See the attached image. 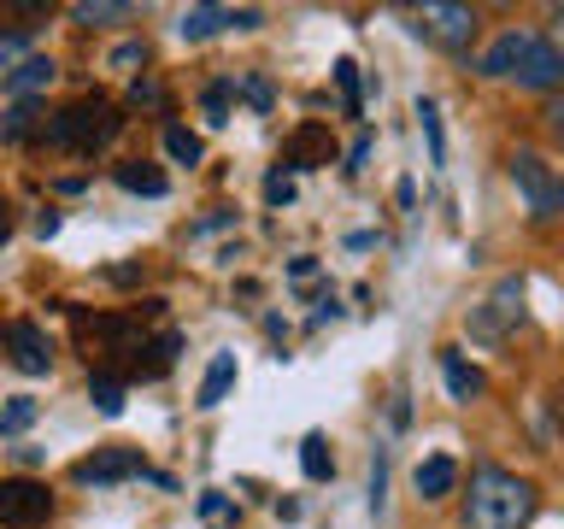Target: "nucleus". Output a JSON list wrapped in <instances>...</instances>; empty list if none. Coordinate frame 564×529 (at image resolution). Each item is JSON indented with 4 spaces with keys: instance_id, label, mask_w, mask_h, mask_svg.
Instances as JSON below:
<instances>
[{
    "instance_id": "obj_17",
    "label": "nucleus",
    "mask_w": 564,
    "mask_h": 529,
    "mask_svg": "<svg viewBox=\"0 0 564 529\" xmlns=\"http://www.w3.org/2000/svg\"><path fill=\"white\" fill-rule=\"evenodd\" d=\"M229 24L224 7H188L183 12V42H206V35H218Z\"/></svg>"
},
{
    "instance_id": "obj_31",
    "label": "nucleus",
    "mask_w": 564,
    "mask_h": 529,
    "mask_svg": "<svg viewBox=\"0 0 564 529\" xmlns=\"http://www.w3.org/2000/svg\"><path fill=\"white\" fill-rule=\"evenodd\" d=\"M289 277L300 282V289H306V282L317 277V259H312V253H300V259H289Z\"/></svg>"
},
{
    "instance_id": "obj_8",
    "label": "nucleus",
    "mask_w": 564,
    "mask_h": 529,
    "mask_svg": "<svg viewBox=\"0 0 564 529\" xmlns=\"http://www.w3.org/2000/svg\"><path fill=\"white\" fill-rule=\"evenodd\" d=\"M7 353H12V365L24 370V377H47V365H53L47 335H42V324H30V317H12L7 324Z\"/></svg>"
},
{
    "instance_id": "obj_13",
    "label": "nucleus",
    "mask_w": 564,
    "mask_h": 529,
    "mask_svg": "<svg viewBox=\"0 0 564 529\" xmlns=\"http://www.w3.org/2000/svg\"><path fill=\"white\" fill-rule=\"evenodd\" d=\"M47 83H53V60H42V53H30V60H18L7 71V95H18V100H30L35 88H47Z\"/></svg>"
},
{
    "instance_id": "obj_11",
    "label": "nucleus",
    "mask_w": 564,
    "mask_h": 529,
    "mask_svg": "<svg viewBox=\"0 0 564 529\" xmlns=\"http://www.w3.org/2000/svg\"><path fill=\"white\" fill-rule=\"evenodd\" d=\"M441 377H447L453 400H476V395H482V370L465 365V353H458V347H441Z\"/></svg>"
},
{
    "instance_id": "obj_28",
    "label": "nucleus",
    "mask_w": 564,
    "mask_h": 529,
    "mask_svg": "<svg viewBox=\"0 0 564 529\" xmlns=\"http://www.w3.org/2000/svg\"><path fill=\"white\" fill-rule=\"evenodd\" d=\"M264 201H271V206H289V201H294V171H271V176H264Z\"/></svg>"
},
{
    "instance_id": "obj_24",
    "label": "nucleus",
    "mask_w": 564,
    "mask_h": 529,
    "mask_svg": "<svg viewBox=\"0 0 564 529\" xmlns=\"http://www.w3.org/2000/svg\"><path fill=\"white\" fill-rule=\"evenodd\" d=\"M229 83H236V95L253 106V112H271V83H264L259 71H247V77H229Z\"/></svg>"
},
{
    "instance_id": "obj_7",
    "label": "nucleus",
    "mask_w": 564,
    "mask_h": 529,
    "mask_svg": "<svg viewBox=\"0 0 564 529\" xmlns=\"http://www.w3.org/2000/svg\"><path fill=\"white\" fill-rule=\"evenodd\" d=\"M47 511H53V494L42 483H30V476L0 483V523L7 529H30V523H42Z\"/></svg>"
},
{
    "instance_id": "obj_36",
    "label": "nucleus",
    "mask_w": 564,
    "mask_h": 529,
    "mask_svg": "<svg viewBox=\"0 0 564 529\" xmlns=\"http://www.w3.org/2000/svg\"><path fill=\"white\" fill-rule=\"evenodd\" d=\"M229 218H236V212H212V218H206V224H194V236H206V229H224Z\"/></svg>"
},
{
    "instance_id": "obj_2",
    "label": "nucleus",
    "mask_w": 564,
    "mask_h": 529,
    "mask_svg": "<svg viewBox=\"0 0 564 529\" xmlns=\"http://www.w3.org/2000/svg\"><path fill=\"white\" fill-rule=\"evenodd\" d=\"M482 77H506L518 88H564V53L535 30H506L500 42L482 53Z\"/></svg>"
},
{
    "instance_id": "obj_3",
    "label": "nucleus",
    "mask_w": 564,
    "mask_h": 529,
    "mask_svg": "<svg viewBox=\"0 0 564 529\" xmlns=\"http://www.w3.org/2000/svg\"><path fill=\"white\" fill-rule=\"evenodd\" d=\"M118 130H123L118 106L106 100V95H95V100H77V106H65V112H53V118L42 123V141H47V148H59V153L88 159L95 148H106Z\"/></svg>"
},
{
    "instance_id": "obj_21",
    "label": "nucleus",
    "mask_w": 564,
    "mask_h": 529,
    "mask_svg": "<svg viewBox=\"0 0 564 529\" xmlns=\"http://www.w3.org/2000/svg\"><path fill=\"white\" fill-rule=\"evenodd\" d=\"M165 153L176 159V165H200V136H194V130H183V123H171V130H165Z\"/></svg>"
},
{
    "instance_id": "obj_1",
    "label": "nucleus",
    "mask_w": 564,
    "mask_h": 529,
    "mask_svg": "<svg viewBox=\"0 0 564 529\" xmlns=\"http://www.w3.org/2000/svg\"><path fill=\"white\" fill-rule=\"evenodd\" d=\"M535 518V483L506 465H476L465 494V529H529Z\"/></svg>"
},
{
    "instance_id": "obj_38",
    "label": "nucleus",
    "mask_w": 564,
    "mask_h": 529,
    "mask_svg": "<svg viewBox=\"0 0 564 529\" xmlns=\"http://www.w3.org/2000/svg\"><path fill=\"white\" fill-rule=\"evenodd\" d=\"M558 418H564V388H558Z\"/></svg>"
},
{
    "instance_id": "obj_5",
    "label": "nucleus",
    "mask_w": 564,
    "mask_h": 529,
    "mask_svg": "<svg viewBox=\"0 0 564 529\" xmlns=\"http://www.w3.org/2000/svg\"><path fill=\"white\" fill-rule=\"evenodd\" d=\"M523 324V277H500L482 306H470V335L476 342H506Z\"/></svg>"
},
{
    "instance_id": "obj_4",
    "label": "nucleus",
    "mask_w": 564,
    "mask_h": 529,
    "mask_svg": "<svg viewBox=\"0 0 564 529\" xmlns=\"http://www.w3.org/2000/svg\"><path fill=\"white\" fill-rule=\"evenodd\" d=\"M506 171H511V183H518V194H523V206H529V218H535V224L564 218V176L546 165L541 153H529V148L511 153Z\"/></svg>"
},
{
    "instance_id": "obj_9",
    "label": "nucleus",
    "mask_w": 564,
    "mask_h": 529,
    "mask_svg": "<svg viewBox=\"0 0 564 529\" xmlns=\"http://www.w3.org/2000/svg\"><path fill=\"white\" fill-rule=\"evenodd\" d=\"M70 476H77V483H123V476H148V465H141L135 447H100V453H88Z\"/></svg>"
},
{
    "instance_id": "obj_16",
    "label": "nucleus",
    "mask_w": 564,
    "mask_h": 529,
    "mask_svg": "<svg viewBox=\"0 0 564 529\" xmlns=\"http://www.w3.org/2000/svg\"><path fill=\"white\" fill-rule=\"evenodd\" d=\"M300 471H306V483H329V476H335V453H329V441L317 430L300 441Z\"/></svg>"
},
{
    "instance_id": "obj_27",
    "label": "nucleus",
    "mask_w": 564,
    "mask_h": 529,
    "mask_svg": "<svg viewBox=\"0 0 564 529\" xmlns=\"http://www.w3.org/2000/svg\"><path fill=\"white\" fill-rule=\"evenodd\" d=\"M229 95H236V83H212L206 95H200V106H206V123H229Z\"/></svg>"
},
{
    "instance_id": "obj_15",
    "label": "nucleus",
    "mask_w": 564,
    "mask_h": 529,
    "mask_svg": "<svg viewBox=\"0 0 564 529\" xmlns=\"http://www.w3.org/2000/svg\"><path fill=\"white\" fill-rule=\"evenodd\" d=\"M118 176V188H130V194H165V171H153V165H141V159H123V165H112Z\"/></svg>"
},
{
    "instance_id": "obj_35",
    "label": "nucleus",
    "mask_w": 564,
    "mask_h": 529,
    "mask_svg": "<svg viewBox=\"0 0 564 529\" xmlns=\"http://www.w3.org/2000/svg\"><path fill=\"white\" fill-rule=\"evenodd\" d=\"M200 511H206V518H224L229 500H224V494H200Z\"/></svg>"
},
{
    "instance_id": "obj_25",
    "label": "nucleus",
    "mask_w": 564,
    "mask_h": 529,
    "mask_svg": "<svg viewBox=\"0 0 564 529\" xmlns=\"http://www.w3.org/2000/svg\"><path fill=\"white\" fill-rule=\"evenodd\" d=\"M370 518H382V506H388V453L377 447V458H370Z\"/></svg>"
},
{
    "instance_id": "obj_26",
    "label": "nucleus",
    "mask_w": 564,
    "mask_h": 529,
    "mask_svg": "<svg viewBox=\"0 0 564 529\" xmlns=\"http://www.w3.org/2000/svg\"><path fill=\"white\" fill-rule=\"evenodd\" d=\"M417 118H423V136H430V165H441V159H447V141H441V112H435V100H417Z\"/></svg>"
},
{
    "instance_id": "obj_32",
    "label": "nucleus",
    "mask_w": 564,
    "mask_h": 529,
    "mask_svg": "<svg viewBox=\"0 0 564 529\" xmlns=\"http://www.w3.org/2000/svg\"><path fill=\"white\" fill-rule=\"evenodd\" d=\"M546 123H553V136L564 141V88H558L553 100H546Z\"/></svg>"
},
{
    "instance_id": "obj_12",
    "label": "nucleus",
    "mask_w": 564,
    "mask_h": 529,
    "mask_svg": "<svg viewBox=\"0 0 564 529\" xmlns=\"http://www.w3.org/2000/svg\"><path fill=\"white\" fill-rule=\"evenodd\" d=\"M453 483H458V465H453L447 453H430L417 465V494H423V500H447Z\"/></svg>"
},
{
    "instance_id": "obj_14",
    "label": "nucleus",
    "mask_w": 564,
    "mask_h": 529,
    "mask_svg": "<svg viewBox=\"0 0 564 529\" xmlns=\"http://www.w3.org/2000/svg\"><path fill=\"white\" fill-rule=\"evenodd\" d=\"M229 382H236V353H218V359L206 365V377H200V406H206V412H212V406H224Z\"/></svg>"
},
{
    "instance_id": "obj_20",
    "label": "nucleus",
    "mask_w": 564,
    "mask_h": 529,
    "mask_svg": "<svg viewBox=\"0 0 564 529\" xmlns=\"http://www.w3.org/2000/svg\"><path fill=\"white\" fill-rule=\"evenodd\" d=\"M88 400H95L106 418H118L123 412V382L112 377V370H100V377H88Z\"/></svg>"
},
{
    "instance_id": "obj_33",
    "label": "nucleus",
    "mask_w": 564,
    "mask_h": 529,
    "mask_svg": "<svg viewBox=\"0 0 564 529\" xmlns=\"http://www.w3.org/2000/svg\"><path fill=\"white\" fill-rule=\"evenodd\" d=\"M123 65H141V42H130V47L112 53V71H123Z\"/></svg>"
},
{
    "instance_id": "obj_19",
    "label": "nucleus",
    "mask_w": 564,
    "mask_h": 529,
    "mask_svg": "<svg viewBox=\"0 0 564 529\" xmlns=\"http://www.w3.org/2000/svg\"><path fill=\"white\" fill-rule=\"evenodd\" d=\"M335 88H341V112H347V118H365V95H359V65H352V60H335Z\"/></svg>"
},
{
    "instance_id": "obj_30",
    "label": "nucleus",
    "mask_w": 564,
    "mask_h": 529,
    "mask_svg": "<svg viewBox=\"0 0 564 529\" xmlns=\"http://www.w3.org/2000/svg\"><path fill=\"white\" fill-rule=\"evenodd\" d=\"M24 42H30V35H24V30H12V35H0V71H12V60H18V53H24Z\"/></svg>"
},
{
    "instance_id": "obj_23",
    "label": "nucleus",
    "mask_w": 564,
    "mask_h": 529,
    "mask_svg": "<svg viewBox=\"0 0 564 529\" xmlns=\"http://www.w3.org/2000/svg\"><path fill=\"white\" fill-rule=\"evenodd\" d=\"M70 18L77 24H112V18H130V7L123 0H83V7H70Z\"/></svg>"
},
{
    "instance_id": "obj_6",
    "label": "nucleus",
    "mask_w": 564,
    "mask_h": 529,
    "mask_svg": "<svg viewBox=\"0 0 564 529\" xmlns=\"http://www.w3.org/2000/svg\"><path fill=\"white\" fill-rule=\"evenodd\" d=\"M417 35H430L435 47H447V53H470L476 42V7H447V0H430V7H417Z\"/></svg>"
},
{
    "instance_id": "obj_34",
    "label": "nucleus",
    "mask_w": 564,
    "mask_h": 529,
    "mask_svg": "<svg viewBox=\"0 0 564 529\" xmlns=\"http://www.w3.org/2000/svg\"><path fill=\"white\" fill-rule=\"evenodd\" d=\"M365 159H370V136H359V141H352V153H347V171H359Z\"/></svg>"
},
{
    "instance_id": "obj_22",
    "label": "nucleus",
    "mask_w": 564,
    "mask_h": 529,
    "mask_svg": "<svg viewBox=\"0 0 564 529\" xmlns=\"http://www.w3.org/2000/svg\"><path fill=\"white\" fill-rule=\"evenodd\" d=\"M30 423H35V400L30 395H12L7 412H0V435H24Z\"/></svg>"
},
{
    "instance_id": "obj_37",
    "label": "nucleus",
    "mask_w": 564,
    "mask_h": 529,
    "mask_svg": "<svg viewBox=\"0 0 564 529\" xmlns=\"http://www.w3.org/2000/svg\"><path fill=\"white\" fill-rule=\"evenodd\" d=\"M546 42H553V47L564 53V7H553V35H546Z\"/></svg>"
},
{
    "instance_id": "obj_29",
    "label": "nucleus",
    "mask_w": 564,
    "mask_h": 529,
    "mask_svg": "<svg viewBox=\"0 0 564 529\" xmlns=\"http://www.w3.org/2000/svg\"><path fill=\"white\" fill-rule=\"evenodd\" d=\"M130 100H135V106H159V100H165V88H159L153 77H135V83H130Z\"/></svg>"
},
{
    "instance_id": "obj_10",
    "label": "nucleus",
    "mask_w": 564,
    "mask_h": 529,
    "mask_svg": "<svg viewBox=\"0 0 564 529\" xmlns=\"http://www.w3.org/2000/svg\"><path fill=\"white\" fill-rule=\"evenodd\" d=\"M329 130L324 123H300L289 136V171H306V165H329Z\"/></svg>"
},
{
    "instance_id": "obj_18",
    "label": "nucleus",
    "mask_w": 564,
    "mask_h": 529,
    "mask_svg": "<svg viewBox=\"0 0 564 529\" xmlns=\"http://www.w3.org/2000/svg\"><path fill=\"white\" fill-rule=\"evenodd\" d=\"M42 106H35V100H18L12 106V112H7V123H0V136H7V141H24V136H42Z\"/></svg>"
}]
</instances>
